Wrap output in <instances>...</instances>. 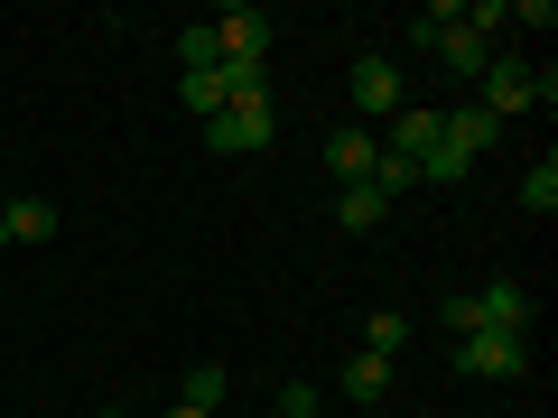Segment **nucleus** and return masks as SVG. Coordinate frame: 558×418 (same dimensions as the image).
Instances as JSON below:
<instances>
[{
	"label": "nucleus",
	"instance_id": "obj_1",
	"mask_svg": "<svg viewBox=\"0 0 558 418\" xmlns=\"http://www.w3.org/2000/svg\"><path fill=\"white\" fill-rule=\"evenodd\" d=\"M457 372L521 381V372H531V335H494V325H475V335H457Z\"/></svg>",
	"mask_w": 558,
	"mask_h": 418
},
{
	"label": "nucleus",
	"instance_id": "obj_2",
	"mask_svg": "<svg viewBox=\"0 0 558 418\" xmlns=\"http://www.w3.org/2000/svg\"><path fill=\"white\" fill-rule=\"evenodd\" d=\"M270 131H279L270 102H223V112L205 121V149H215V159H252V149H270Z\"/></svg>",
	"mask_w": 558,
	"mask_h": 418
},
{
	"label": "nucleus",
	"instance_id": "obj_3",
	"mask_svg": "<svg viewBox=\"0 0 558 418\" xmlns=\"http://www.w3.org/2000/svg\"><path fill=\"white\" fill-rule=\"evenodd\" d=\"M215 28V65H233V75H260V57H270V10H223Z\"/></svg>",
	"mask_w": 558,
	"mask_h": 418
},
{
	"label": "nucleus",
	"instance_id": "obj_4",
	"mask_svg": "<svg viewBox=\"0 0 558 418\" xmlns=\"http://www.w3.org/2000/svg\"><path fill=\"white\" fill-rule=\"evenodd\" d=\"M475 102H484L494 121H512V112H539V65H521V57H494V65L475 75Z\"/></svg>",
	"mask_w": 558,
	"mask_h": 418
},
{
	"label": "nucleus",
	"instance_id": "obj_5",
	"mask_svg": "<svg viewBox=\"0 0 558 418\" xmlns=\"http://www.w3.org/2000/svg\"><path fill=\"white\" fill-rule=\"evenodd\" d=\"M344 94H354V121H363V131H373V121H391V112H410L391 57H354V84H344Z\"/></svg>",
	"mask_w": 558,
	"mask_h": 418
},
{
	"label": "nucleus",
	"instance_id": "obj_6",
	"mask_svg": "<svg viewBox=\"0 0 558 418\" xmlns=\"http://www.w3.org/2000/svg\"><path fill=\"white\" fill-rule=\"evenodd\" d=\"M438 57H447V75H457V84H475L484 65H494V38H484V28H465V10H457V20L438 28Z\"/></svg>",
	"mask_w": 558,
	"mask_h": 418
},
{
	"label": "nucleus",
	"instance_id": "obj_7",
	"mask_svg": "<svg viewBox=\"0 0 558 418\" xmlns=\"http://www.w3.org/2000/svg\"><path fill=\"white\" fill-rule=\"evenodd\" d=\"M475 307H484V325H494V335H531V288H521V279H484Z\"/></svg>",
	"mask_w": 558,
	"mask_h": 418
},
{
	"label": "nucleus",
	"instance_id": "obj_8",
	"mask_svg": "<svg viewBox=\"0 0 558 418\" xmlns=\"http://www.w3.org/2000/svg\"><path fill=\"white\" fill-rule=\"evenodd\" d=\"M438 139H447V149H457L465 168H475L484 149H494V139H502V121L484 112V102H457V112H447V131H438Z\"/></svg>",
	"mask_w": 558,
	"mask_h": 418
},
{
	"label": "nucleus",
	"instance_id": "obj_9",
	"mask_svg": "<svg viewBox=\"0 0 558 418\" xmlns=\"http://www.w3.org/2000/svg\"><path fill=\"white\" fill-rule=\"evenodd\" d=\"M373 159H381V139L363 131V121H344V131L326 139V168H336L344 186H363V177H373Z\"/></svg>",
	"mask_w": 558,
	"mask_h": 418
},
{
	"label": "nucleus",
	"instance_id": "obj_10",
	"mask_svg": "<svg viewBox=\"0 0 558 418\" xmlns=\"http://www.w3.org/2000/svg\"><path fill=\"white\" fill-rule=\"evenodd\" d=\"M438 131H447V112H428V102H410V112H391V159H428L438 149Z\"/></svg>",
	"mask_w": 558,
	"mask_h": 418
},
{
	"label": "nucleus",
	"instance_id": "obj_11",
	"mask_svg": "<svg viewBox=\"0 0 558 418\" xmlns=\"http://www.w3.org/2000/svg\"><path fill=\"white\" fill-rule=\"evenodd\" d=\"M0 223H10V242H47V233H57V205H47V196H10Z\"/></svg>",
	"mask_w": 558,
	"mask_h": 418
},
{
	"label": "nucleus",
	"instance_id": "obj_12",
	"mask_svg": "<svg viewBox=\"0 0 558 418\" xmlns=\"http://www.w3.org/2000/svg\"><path fill=\"white\" fill-rule=\"evenodd\" d=\"M178 102H186V112H205V121H215L223 102H233V84H223V65H196V75H178Z\"/></svg>",
	"mask_w": 558,
	"mask_h": 418
},
{
	"label": "nucleus",
	"instance_id": "obj_13",
	"mask_svg": "<svg viewBox=\"0 0 558 418\" xmlns=\"http://www.w3.org/2000/svg\"><path fill=\"white\" fill-rule=\"evenodd\" d=\"M381 205H391L381 186H336V223H344V233H373V223H381Z\"/></svg>",
	"mask_w": 558,
	"mask_h": 418
},
{
	"label": "nucleus",
	"instance_id": "obj_14",
	"mask_svg": "<svg viewBox=\"0 0 558 418\" xmlns=\"http://www.w3.org/2000/svg\"><path fill=\"white\" fill-rule=\"evenodd\" d=\"M344 399H391V362H381V354H354V362H344Z\"/></svg>",
	"mask_w": 558,
	"mask_h": 418
},
{
	"label": "nucleus",
	"instance_id": "obj_15",
	"mask_svg": "<svg viewBox=\"0 0 558 418\" xmlns=\"http://www.w3.org/2000/svg\"><path fill=\"white\" fill-rule=\"evenodd\" d=\"M521 205H531V214H558V159H539L531 177H521Z\"/></svg>",
	"mask_w": 558,
	"mask_h": 418
},
{
	"label": "nucleus",
	"instance_id": "obj_16",
	"mask_svg": "<svg viewBox=\"0 0 558 418\" xmlns=\"http://www.w3.org/2000/svg\"><path fill=\"white\" fill-rule=\"evenodd\" d=\"M400 344H410V325H400V317H391V307H381V317H373V325H363V354H381V362H391V354H400Z\"/></svg>",
	"mask_w": 558,
	"mask_h": 418
},
{
	"label": "nucleus",
	"instance_id": "obj_17",
	"mask_svg": "<svg viewBox=\"0 0 558 418\" xmlns=\"http://www.w3.org/2000/svg\"><path fill=\"white\" fill-rule=\"evenodd\" d=\"M186 409H215V399H223V362H196V372H186Z\"/></svg>",
	"mask_w": 558,
	"mask_h": 418
},
{
	"label": "nucleus",
	"instance_id": "obj_18",
	"mask_svg": "<svg viewBox=\"0 0 558 418\" xmlns=\"http://www.w3.org/2000/svg\"><path fill=\"white\" fill-rule=\"evenodd\" d=\"M363 186H381V196H400V186H418V168H410V159H391V149H381V159H373V177H363Z\"/></svg>",
	"mask_w": 558,
	"mask_h": 418
},
{
	"label": "nucleus",
	"instance_id": "obj_19",
	"mask_svg": "<svg viewBox=\"0 0 558 418\" xmlns=\"http://www.w3.org/2000/svg\"><path fill=\"white\" fill-rule=\"evenodd\" d=\"M178 65L196 75V65H215V28H178Z\"/></svg>",
	"mask_w": 558,
	"mask_h": 418
},
{
	"label": "nucleus",
	"instance_id": "obj_20",
	"mask_svg": "<svg viewBox=\"0 0 558 418\" xmlns=\"http://www.w3.org/2000/svg\"><path fill=\"white\" fill-rule=\"evenodd\" d=\"M438 325H457V335H475V325H484V307H475V288H457V298L438 307Z\"/></svg>",
	"mask_w": 558,
	"mask_h": 418
},
{
	"label": "nucleus",
	"instance_id": "obj_21",
	"mask_svg": "<svg viewBox=\"0 0 558 418\" xmlns=\"http://www.w3.org/2000/svg\"><path fill=\"white\" fill-rule=\"evenodd\" d=\"M502 10H512V28H558V10H549V0H502Z\"/></svg>",
	"mask_w": 558,
	"mask_h": 418
},
{
	"label": "nucleus",
	"instance_id": "obj_22",
	"mask_svg": "<svg viewBox=\"0 0 558 418\" xmlns=\"http://www.w3.org/2000/svg\"><path fill=\"white\" fill-rule=\"evenodd\" d=\"M279 418H317V391H307V381H289V391H279Z\"/></svg>",
	"mask_w": 558,
	"mask_h": 418
},
{
	"label": "nucleus",
	"instance_id": "obj_23",
	"mask_svg": "<svg viewBox=\"0 0 558 418\" xmlns=\"http://www.w3.org/2000/svg\"><path fill=\"white\" fill-rule=\"evenodd\" d=\"M168 418H215V409H186V399H168Z\"/></svg>",
	"mask_w": 558,
	"mask_h": 418
},
{
	"label": "nucleus",
	"instance_id": "obj_24",
	"mask_svg": "<svg viewBox=\"0 0 558 418\" xmlns=\"http://www.w3.org/2000/svg\"><path fill=\"white\" fill-rule=\"evenodd\" d=\"M0 251H10V223H0Z\"/></svg>",
	"mask_w": 558,
	"mask_h": 418
},
{
	"label": "nucleus",
	"instance_id": "obj_25",
	"mask_svg": "<svg viewBox=\"0 0 558 418\" xmlns=\"http://www.w3.org/2000/svg\"><path fill=\"white\" fill-rule=\"evenodd\" d=\"M260 418H279V409H260Z\"/></svg>",
	"mask_w": 558,
	"mask_h": 418
},
{
	"label": "nucleus",
	"instance_id": "obj_26",
	"mask_svg": "<svg viewBox=\"0 0 558 418\" xmlns=\"http://www.w3.org/2000/svg\"><path fill=\"white\" fill-rule=\"evenodd\" d=\"M317 418H326V409H317Z\"/></svg>",
	"mask_w": 558,
	"mask_h": 418
},
{
	"label": "nucleus",
	"instance_id": "obj_27",
	"mask_svg": "<svg viewBox=\"0 0 558 418\" xmlns=\"http://www.w3.org/2000/svg\"><path fill=\"white\" fill-rule=\"evenodd\" d=\"M94 418H102V409H94Z\"/></svg>",
	"mask_w": 558,
	"mask_h": 418
}]
</instances>
